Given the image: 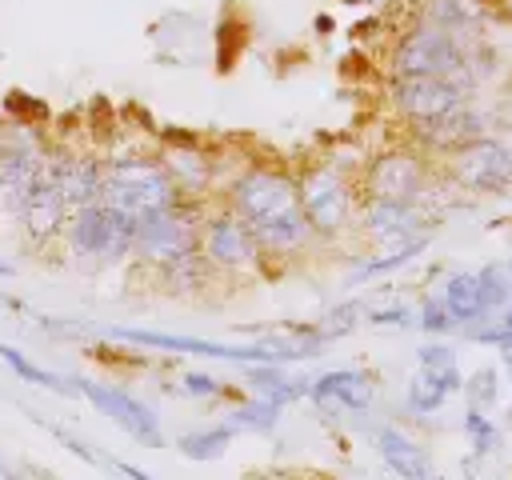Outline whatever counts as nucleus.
Returning <instances> with one entry per match:
<instances>
[{
    "mask_svg": "<svg viewBox=\"0 0 512 480\" xmlns=\"http://www.w3.org/2000/svg\"><path fill=\"white\" fill-rule=\"evenodd\" d=\"M228 208L252 228L260 252L292 256L316 240V232L300 208V184L284 168H272V164L244 168L228 184Z\"/></svg>",
    "mask_w": 512,
    "mask_h": 480,
    "instance_id": "1",
    "label": "nucleus"
},
{
    "mask_svg": "<svg viewBox=\"0 0 512 480\" xmlns=\"http://www.w3.org/2000/svg\"><path fill=\"white\" fill-rule=\"evenodd\" d=\"M392 76H448L468 88H476V64L468 52V40L452 28L416 20V28L400 32L388 52Z\"/></svg>",
    "mask_w": 512,
    "mask_h": 480,
    "instance_id": "2",
    "label": "nucleus"
},
{
    "mask_svg": "<svg viewBox=\"0 0 512 480\" xmlns=\"http://www.w3.org/2000/svg\"><path fill=\"white\" fill-rule=\"evenodd\" d=\"M100 200L112 204L116 212L140 220L156 208H168L180 196V188L172 184L168 168L160 160H148V156H116V160H104V176H100Z\"/></svg>",
    "mask_w": 512,
    "mask_h": 480,
    "instance_id": "3",
    "label": "nucleus"
},
{
    "mask_svg": "<svg viewBox=\"0 0 512 480\" xmlns=\"http://www.w3.org/2000/svg\"><path fill=\"white\" fill-rule=\"evenodd\" d=\"M200 224H204V212L196 208V200H176L168 208H156L148 216L136 220V232H132V256L156 272L172 268L176 260L184 256H196L200 252Z\"/></svg>",
    "mask_w": 512,
    "mask_h": 480,
    "instance_id": "4",
    "label": "nucleus"
},
{
    "mask_svg": "<svg viewBox=\"0 0 512 480\" xmlns=\"http://www.w3.org/2000/svg\"><path fill=\"white\" fill-rule=\"evenodd\" d=\"M296 184H300V208H304L316 240H336L356 224L360 196L340 164H332V160L312 164L304 176H296Z\"/></svg>",
    "mask_w": 512,
    "mask_h": 480,
    "instance_id": "5",
    "label": "nucleus"
},
{
    "mask_svg": "<svg viewBox=\"0 0 512 480\" xmlns=\"http://www.w3.org/2000/svg\"><path fill=\"white\" fill-rule=\"evenodd\" d=\"M132 232H136V220L116 212L104 200L72 208L68 224H64L68 252L84 264H116V260L132 256Z\"/></svg>",
    "mask_w": 512,
    "mask_h": 480,
    "instance_id": "6",
    "label": "nucleus"
},
{
    "mask_svg": "<svg viewBox=\"0 0 512 480\" xmlns=\"http://www.w3.org/2000/svg\"><path fill=\"white\" fill-rule=\"evenodd\" d=\"M444 172L456 188L476 192V196H500L512 188V148L496 136H476L468 144H460L456 152L444 156Z\"/></svg>",
    "mask_w": 512,
    "mask_h": 480,
    "instance_id": "7",
    "label": "nucleus"
},
{
    "mask_svg": "<svg viewBox=\"0 0 512 480\" xmlns=\"http://www.w3.org/2000/svg\"><path fill=\"white\" fill-rule=\"evenodd\" d=\"M460 388H464V376H460L456 348L432 340V344H424V348L416 352V372H412V380H408L404 404H408V412H416V416H432V412H440V408L448 404V396H456Z\"/></svg>",
    "mask_w": 512,
    "mask_h": 480,
    "instance_id": "8",
    "label": "nucleus"
},
{
    "mask_svg": "<svg viewBox=\"0 0 512 480\" xmlns=\"http://www.w3.org/2000/svg\"><path fill=\"white\" fill-rule=\"evenodd\" d=\"M72 392H80L96 412H104L120 432H128L136 444L144 448H164V432H160V416L136 400L132 392L124 388H112V384H100V380H88V376H76L72 380Z\"/></svg>",
    "mask_w": 512,
    "mask_h": 480,
    "instance_id": "9",
    "label": "nucleus"
},
{
    "mask_svg": "<svg viewBox=\"0 0 512 480\" xmlns=\"http://www.w3.org/2000/svg\"><path fill=\"white\" fill-rule=\"evenodd\" d=\"M360 196H380V200H408L420 204L428 196V164L412 148H392L368 160L360 176Z\"/></svg>",
    "mask_w": 512,
    "mask_h": 480,
    "instance_id": "10",
    "label": "nucleus"
},
{
    "mask_svg": "<svg viewBox=\"0 0 512 480\" xmlns=\"http://www.w3.org/2000/svg\"><path fill=\"white\" fill-rule=\"evenodd\" d=\"M388 100L400 120L420 124V120H432V116H444V112L468 104L472 88L460 80H448V76H392Z\"/></svg>",
    "mask_w": 512,
    "mask_h": 480,
    "instance_id": "11",
    "label": "nucleus"
},
{
    "mask_svg": "<svg viewBox=\"0 0 512 480\" xmlns=\"http://www.w3.org/2000/svg\"><path fill=\"white\" fill-rule=\"evenodd\" d=\"M200 252L212 264V272H252L260 264V256H264L256 236H252V228L232 208H220V212L204 216Z\"/></svg>",
    "mask_w": 512,
    "mask_h": 480,
    "instance_id": "12",
    "label": "nucleus"
},
{
    "mask_svg": "<svg viewBox=\"0 0 512 480\" xmlns=\"http://www.w3.org/2000/svg\"><path fill=\"white\" fill-rule=\"evenodd\" d=\"M420 224H424L420 204H408V200H380V196H360V200H356V228H360L372 244H380V248L416 240V236H420Z\"/></svg>",
    "mask_w": 512,
    "mask_h": 480,
    "instance_id": "13",
    "label": "nucleus"
},
{
    "mask_svg": "<svg viewBox=\"0 0 512 480\" xmlns=\"http://www.w3.org/2000/svg\"><path fill=\"white\" fill-rule=\"evenodd\" d=\"M308 396L328 416H336V412L360 416L376 400V376L364 368H332V372H320L316 380H308Z\"/></svg>",
    "mask_w": 512,
    "mask_h": 480,
    "instance_id": "14",
    "label": "nucleus"
},
{
    "mask_svg": "<svg viewBox=\"0 0 512 480\" xmlns=\"http://www.w3.org/2000/svg\"><path fill=\"white\" fill-rule=\"evenodd\" d=\"M488 128H492V116L480 112V108H472V100H468V104H460V108H452V112H444V116H432V120L412 124V136H416V144H420L424 152L448 156V152H456L460 144L484 136Z\"/></svg>",
    "mask_w": 512,
    "mask_h": 480,
    "instance_id": "15",
    "label": "nucleus"
},
{
    "mask_svg": "<svg viewBox=\"0 0 512 480\" xmlns=\"http://www.w3.org/2000/svg\"><path fill=\"white\" fill-rule=\"evenodd\" d=\"M16 212H20L24 232H28L32 244H44V240H52V236L64 232V224H68V204H64L60 188L52 184L48 168H40V176L32 180V188H28V196L20 200Z\"/></svg>",
    "mask_w": 512,
    "mask_h": 480,
    "instance_id": "16",
    "label": "nucleus"
},
{
    "mask_svg": "<svg viewBox=\"0 0 512 480\" xmlns=\"http://www.w3.org/2000/svg\"><path fill=\"white\" fill-rule=\"evenodd\" d=\"M44 168L52 176V184L60 188L68 212L80 204L100 200V176H104V160L96 156H44Z\"/></svg>",
    "mask_w": 512,
    "mask_h": 480,
    "instance_id": "17",
    "label": "nucleus"
},
{
    "mask_svg": "<svg viewBox=\"0 0 512 480\" xmlns=\"http://www.w3.org/2000/svg\"><path fill=\"white\" fill-rule=\"evenodd\" d=\"M372 444H376L380 460H384L396 476H408V480H428V476H432L428 452H424L408 432H400V428H392V424H380V428L372 432Z\"/></svg>",
    "mask_w": 512,
    "mask_h": 480,
    "instance_id": "18",
    "label": "nucleus"
},
{
    "mask_svg": "<svg viewBox=\"0 0 512 480\" xmlns=\"http://www.w3.org/2000/svg\"><path fill=\"white\" fill-rule=\"evenodd\" d=\"M436 300L448 308V316L456 320V328H468V324H484V304H480V280L476 272H448L436 288Z\"/></svg>",
    "mask_w": 512,
    "mask_h": 480,
    "instance_id": "19",
    "label": "nucleus"
},
{
    "mask_svg": "<svg viewBox=\"0 0 512 480\" xmlns=\"http://www.w3.org/2000/svg\"><path fill=\"white\" fill-rule=\"evenodd\" d=\"M160 164L168 168L172 184H176V188H180V196H188V200L204 196V188L212 184V160H208V156H204L196 144H180V148H168Z\"/></svg>",
    "mask_w": 512,
    "mask_h": 480,
    "instance_id": "20",
    "label": "nucleus"
},
{
    "mask_svg": "<svg viewBox=\"0 0 512 480\" xmlns=\"http://www.w3.org/2000/svg\"><path fill=\"white\" fill-rule=\"evenodd\" d=\"M480 16H484V4H480V0H424V8H420V20L440 24V28H452V32H460V36H464Z\"/></svg>",
    "mask_w": 512,
    "mask_h": 480,
    "instance_id": "21",
    "label": "nucleus"
},
{
    "mask_svg": "<svg viewBox=\"0 0 512 480\" xmlns=\"http://www.w3.org/2000/svg\"><path fill=\"white\" fill-rule=\"evenodd\" d=\"M248 368H252V388H256V396H268V400H276L280 408L292 404V400H300V396H308V380H300V376H280L276 364H248Z\"/></svg>",
    "mask_w": 512,
    "mask_h": 480,
    "instance_id": "22",
    "label": "nucleus"
},
{
    "mask_svg": "<svg viewBox=\"0 0 512 480\" xmlns=\"http://www.w3.org/2000/svg\"><path fill=\"white\" fill-rule=\"evenodd\" d=\"M228 424L232 432H272L280 424V404L268 396H252L228 412Z\"/></svg>",
    "mask_w": 512,
    "mask_h": 480,
    "instance_id": "23",
    "label": "nucleus"
},
{
    "mask_svg": "<svg viewBox=\"0 0 512 480\" xmlns=\"http://www.w3.org/2000/svg\"><path fill=\"white\" fill-rule=\"evenodd\" d=\"M228 440H232V424L224 420V424H212V428H200V432H184L176 440V448L188 460H216L228 448Z\"/></svg>",
    "mask_w": 512,
    "mask_h": 480,
    "instance_id": "24",
    "label": "nucleus"
},
{
    "mask_svg": "<svg viewBox=\"0 0 512 480\" xmlns=\"http://www.w3.org/2000/svg\"><path fill=\"white\" fill-rule=\"evenodd\" d=\"M480 280V304H484V316L492 320L508 300H512V268L508 264H484L476 272Z\"/></svg>",
    "mask_w": 512,
    "mask_h": 480,
    "instance_id": "25",
    "label": "nucleus"
},
{
    "mask_svg": "<svg viewBox=\"0 0 512 480\" xmlns=\"http://www.w3.org/2000/svg\"><path fill=\"white\" fill-rule=\"evenodd\" d=\"M0 360L20 376V380H32V384H40V388H52V392H64V396H72V380H64V376H56V372H48V368H40V364H32L20 348H8V344H0Z\"/></svg>",
    "mask_w": 512,
    "mask_h": 480,
    "instance_id": "26",
    "label": "nucleus"
},
{
    "mask_svg": "<svg viewBox=\"0 0 512 480\" xmlns=\"http://www.w3.org/2000/svg\"><path fill=\"white\" fill-rule=\"evenodd\" d=\"M424 248V236H416V240H404V244H388L376 260H364V264H356V272H352V280H372V276H384V272H392V268H404L416 252Z\"/></svg>",
    "mask_w": 512,
    "mask_h": 480,
    "instance_id": "27",
    "label": "nucleus"
},
{
    "mask_svg": "<svg viewBox=\"0 0 512 480\" xmlns=\"http://www.w3.org/2000/svg\"><path fill=\"white\" fill-rule=\"evenodd\" d=\"M464 432H468V440H472V452H476V456L492 452V448H496V440H500V432H496V424H492L488 408H476V404H468V412H464Z\"/></svg>",
    "mask_w": 512,
    "mask_h": 480,
    "instance_id": "28",
    "label": "nucleus"
},
{
    "mask_svg": "<svg viewBox=\"0 0 512 480\" xmlns=\"http://www.w3.org/2000/svg\"><path fill=\"white\" fill-rule=\"evenodd\" d=\"M416 328H424L428 336H448V332H456V320H452V316H448V308L436 300V292H428V296L420 300Z\"/></svg>",
    "mask_w": 512,
    "mask_h": 480,
    "instance_id": "29",
    "label": "nucleus"
},
{
    "mask_svg": "<svg viewBox=\"0 0 512 480\" xmlns=\"http://www.w3.org/2000/svg\"><path fill=\"white\" fill-rule=\"evenodd\" d=\"M500 376H496V368H480L468 384H464V392H468V404H476V408H492V400H496V392H500V384H496Z\"/></svg>",
    "mask_w": 512,
    "mask_h": 480,
    "instance_id": "30",
    "label": "nucleus"
},
{
    "mask_svg": "<svg viewBox=\"0 0 512 480\" xmlns=\"http://www.w3.org/2000/svg\"><path fill=\"white\" fill-rule=\"evenodd\" d=\"M180 392H184V396H220L224 384H220L216 376H208V372H184Z\"/></svg>",
    "mask_w": 512,
    "mask_h": 480,
    "instance_id": "31",
    "label": "nucleus"
},
{
    "mask_svg": "<svg viewBox=\"0 0 512 480\" xmlns=\"http://www.w3.org/2000/svg\"><path fill=\"white\" fill-rule=\"evenodd\" d=\"M368 320L380 324V328H408V324H416V312L404 308V304H396V308H376Z\"/></svg>",
    "mask_w": 512,
    "mask_h": 480,
    "instance_id": "32",
    "label": "nucleus"
},
{
    "mask_svg": "<svg viewBox=\"0 0 512 480\" xmlns=\"http://www.w3.org/2000/svg\"><path fill=\"white\" fill-rule=\"evenodd\" d=\"M500 128H512V96H504L500 100V108H496V116H492Z\"/></svg>",
    "mask_w": 512,
    "mask_h": 480,
    "instance_id": "33",
    "label": "nucleus"
},
{
    "mask_svg": "<svg viewBox=\"0 0 512 480\" xmlns=\"http://www.w3.org/2000/svg\"><path fill=\"white\" fill-rule=\"evenodd\" d=\"M492 320H496V324H500V328L508 332V344H512V300H508V304H504V308H500V312H496Z\"/></svg>",
    "mask_w": 512,
    "mask_h": 480,
    "instance_id": "34",
    "label": "nucleus"
},
{
    "mask_svg": "<svg viewBox=\"0 0 512 480\" xmlns=\"http://www.w3.org/2000/svg\"><path fill=\"white\" fill-rule=\"evenodd\" d=\"M496 4H500V16L512 20V0H496Z\"/></svg>",
    "mask_w": 512,
    "mask_h": 480,
    "instance_id": "35",
    "label": "nucleus"
},
{
    "mask_svg": "<svg viewBox=\"0 0 512 480\" xmlns=\"http://www.w3.org/2000/svg\"><path fill=\"white\" fill-rule=\"evenodd\" d=\"M0 276H12V264H4V260H0Z\"/></svg>",
    "mask_w": 512,
    "mask_h": 480,
    "instance_id": "36",
    "label": "nucleus"
}]
</instances>
